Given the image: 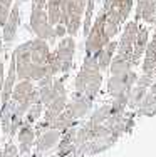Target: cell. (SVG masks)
Masks as SVG:
<instances>
[{
    "mask_svg": "<svg viewBox=\"0 0 156 157\" xmlns=\"http://www.w3.org/2000/svg\"><path fill=\"white\" fill-rule=\"evenodd\" d=\"M30 29L34 30V33L39 37V39L49 40V42H54V40H55V30H54V27L49 24V18H47L46 9L32 7Z\"/></svg>",
    "mask_w": 156,
    "mask_h": 157,
    "instance_id": "1",
    "label": "cell"
},
{
    "mask_svg": "<svg viewBox=\"0 0 156 157\" xmlns=\"http://www.w3.org/2000/svg\"><path fill=\"white\" fill-rule=\"evenodd\" d=\"M20 24V2H17L15 5L10 9V13L7 17L5 24H3V42L10 44L15 39V33Z\"/></svg>",
    "mask_w": 156,
    "mask_h": 157,
    "instance_id": "2",
    "label": "cell"
},
{
    "mask_svg": "<svg viewBox=\"0 0 156 157\" xmlns=\"http://www.w3.org/2000/svg\"><path fill=\"white\" fill-rule=\"evenodd\" d=\"M104 15H106V10L99 15L98 22H96L94 29H92L91 32V37H89L87 40V48L89 50H96L99 45L98 44H104V40H106V37H104V32H102V25H104Z\"/></svg>",
    "mask_w": 156,
    "mask_h": 157,
    "instance_id": "3",
    "label": "cell"
},
{
    "mask_svg": "<svg viewBox=\"0 0 156 157\" xmlns=\"http://www.w3.org/2000/svg\"><path fill=\"white\" fill-rule=\"evenodd\" d=\"M15 80H17V72H15V60L12 57V62H10V70H9V75L7 78H3V85H2V104H5L7 100L10 99L12 95V90L15 87Z\"/></svg>",
    "mask_w": 156,
    "mask_h": 157,
    "instance_id": "4",
    "label": "cell"
},
{
    "mask_svg": "<svg viewBox=\"0 0 156 157\" xmlns=\"http://www.w3.org/2000/svg\"><path fill=\"white\" fill-rule=\"evenodd\" d=\"M59 137H61V134H59L57 129L46 130L44 134L39 136V140H37V151L42 152V151H49V149H52L55 144H57Z\"/></svg>",
    "mask_w": 156,
    "mask_h": 157,
    "instance_id": "5",
    "label": "cell"
},
{
    "mask_svg": "<svg viewBox=\"0 0 156 157\" xmlns=\"http://www.w3.org/2000/svg\"><path fill=\"white\" fill-rule=\"evenodd\" d=\"M34 140H35V130L30 129L29 124L22 125L20 132H18V142H20V152L22 154H24V152H29V149L34 144Z\"/></svg>",
    "mask_w": 156,
    "mask_h": 157,
    "instance_id": "6",
    "label": "cell"
},
{
    "mask_svg": "<svg viewBox=\"0 0 156 157\" xmlns=\"http://www.w3.org/2000/svg\"><path fill=\"white\" fill-rule=\"evenodd\" d=\"M61 3L62 0H47L46 2V13L52 27H55L61 20Z\"/></svg>",
    "mask_w": 156,
    "mask_h": 157,
    "instance_id": "7",
    "label": "cell"
},
{
    "mask_svg": "<svg viewBox=\"0 0 156 157\" xmlns=\"http://www.w3.org/2000/svg\"><path fill=\"white\" fill-rule=\"evenodd\" d=\"M138 13H143L144 18H151L156 13V0H141Z\"/></svg>",
    "mask_w": 156,
    "mask_h": 157,
    "instance_id": "8",
    "label": "cell"
},
{
    "mask_svg": "<svg viewBox=\"0 0 156 157\" xmlns=\"http://www.w3.org/2000/svg\"><path fill=\"white\" fill-rule=\"evenodd\" d=\"M40 112H42V102H35L29 107V115H27V122L25 124H32L37 119L40 117Z\"/></svg>",
    "mask_w": 156,
    "mask_h": 157,
    "instance_id": "9",
    "label": "cell"
},
{
    "mask_svg": "<svg viewBox=\"0 0 156 157\" xmlns=\"http://www.w3.org/2000/svg\"><path fill=\"white\" fill-rule=\"evenodd\" d=\"M92 9H94V0H87V13H86V24H84V32H87V30H89V27H91Z\"/></svg>",
    "mask_w": 156,
    "mask_h": 157,
    "instance_id": "10",
    "label": "cell"
},
{
    "mask_svg": "<svg viewBox=\"0 0 156 157\" xmlns=\"http://www.w3.org/2000/svg\"><path fill=\"white\" fill-rule=\"evenodd\" d=\"M2 157H18V152L12 144H7L5 151H2Z\"/></svg>",
    "mask_w": 156,
    "mask_h": 157,
    "instance_id": "11",
    "label": "cell"
},
{
    "mask_svg": "<svg viewBox=\"0 0 156 157\" xmlns=\"http://www.w3.org/2000/svg\"><path fill=\"white\" fill-rule=\"evenodd\" d=\"M2 85H3V63L0 62V92H2Z\"/></svg>",
    "mask_w": 156,
    "mask_h": 157,
    "instance_id": "12",
    "label": "cell"
}]
</instances>
